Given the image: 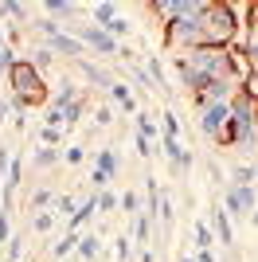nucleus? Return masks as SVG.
<instances>
[{"mask_svg":"<svg viewBox=\"0 0 258 262\" xmlns=\"http://www.w3.org/2000/svg\"><path fill=\"white\" fill-rule=\"evenodd\" d=\"M110 90H114V98H118V106H121V110H133V106H137V102L129 98V90L121 86V82H114V86H110Z\"/></svg>","mask_w":258,"mask_h":262,"instance_id":"obj_14","label":"nucleus"},{"mask_svg":"<svg viewBox=\"0 0 258 262\" xmlns=\"http://www.w3.org/2000/svg\"><path fill=\"white\" fill-rule=\"evenodd\" d=\"M75 4H67V0H47V12H55V16H63V12H71Z\"/></svg>","mask_w":258,"mask_h":262,"instance_id":"obj_18","label":"nucleus"},{"mask_svg":"<svg viewBox=\"0 0 258 262\" xmlns=\"http://www.w3.org/2000/svg\"><path fill=\"white\" fill-rule=\"evenodd\" d=\"M227 215H247V211H254V188H239L231 184L227 188V204H223Z\"/></svg>","mask_w":258,"mask_h":262,"instance_id":"obj_3","label":"nucleus"},{"mask_svg":"<svg viewBox=\"0 0 258 262\" xmlns=\"http://www.w3.org/2000/svg\"><path fill=\"white\" fill-rule=\"evenodd\" d=\"M118 204H121L125 211H137V204H141V200H137V192H125V196H121Z\"/></svg>","mask_w":258,"mask_h":262,"instance_id":"obj_19","label":"nucleus"},{"mask_svg":"<svg viewBox=\"0 0 258 262\" xmlns=\"http://www.w3.org/2000/svg\"><path fill=\"white\" fill-rule=\"evenodd\" d=\"M196 243H200V251H211V227H207L204 219L196 223Z\"/></svg>","mask_w":258,"mask_h":262,"instance_id":"obj_12","label":"nucleus"},{"mask_svg":"<svg viewBox=\"0 0 258 262\" xmlns=\"http://www.w3.org/2000/svg\"><path fill=\"white\" fill-rule=\"evenodd\" d=\"M110 172H118V153L102 149V153H98V168H94V184L102 188V184L110 180Z\"/></svg>","mask_w":258,"mask_h":262,"instance_id":"obj_5","label":"nucleus"},{"mask_svg":"<svg viewBox=\"0 0 258 262\" xmlns=\"http://www.w3.org/2000/svg\"><path fill=\"white\" fill-rule=\"evenodd\" d=\"M176 133H180V121H176V114H164V137H176Z\"/></svg>","mask_w":258,"mask_h":262,"instance_id":"obj_16","label":"nucleus"},{"mask_svg":"<svg viewBox=\"0 0 258 262\" xmlns=\"http://www.w3.org/2000/svg\"><path fill=\"white\" fill-rule=\"evenodd\" d=\"M51 51H55V55H82V43L59 32V35H51Z\"/></svg>","mask_w":258,"mask_h":262,"instance_id":"obj_7","label":"nucleus"},{"mask_svg":"<svg viewBox=\"0 0 258 262\" xmlns=\"http://www.w3.org/2000/svg\"><path fill=\"white\" fill-rule=\"evenodd\" d=\"M250 223H254V227H258V208H254V215H250Z\"/></svg>","mask_w":258,"mask_h":262,"instance_id":"obj_25","label":"nucleus"},{"mask_svg":"<svg viewBox=\"0 0 258 262\" xmlns=\"http://www.w3.org/2000/svg\"><path fill=\"white\" fill-rule=\"evenodd\" d=\"M12 63H16V55H12L8 47H0V71H8Z\"/></svg>","mask_w":258,"mask_h":262,"instance_id":"obj_20","label":"nucleus"},{"mask_svg":"<svg viewBox=\"0 0 258 262\" xmlns=\"http://www.w3.org/2000/svg\"><path fill=\"white\" fill-rule=\"evenodd\" d=\"M75 251H78V258H94V254H98V239H94V235H86V239H78Z\"/></svg>","mask_w":258,"mask_h":262,"instance_id":"obj_11","label":"nucleus"},{"mask_svg":"<svg viewBox=\"0 0 258 262\" xmlns=\"http://www.w3.org/2000/svg\"><path fill=\"white\" fill-rule=\"evenodd\" d=\"M4 114H8V102H4V98H0V118H4Z\"/></svg>","mask_w":258,"mask_h":262,"instance_id":"obj_24","label":"nucleus"},{"mask_svg":"<svg viewBox=\"0 0 258 262\" xmlns=\"http://www.w3.org/2000/svg\"><path fill=\"white\" fill-rule=\"evenodd\" d=\"M94 20H98V28L106 32L110 24H114V4H94Z\"/></svg>","mask_w":258,"mask_h":262,"instance_id":"obj_9","label":"nucleus"},{"mask_svg":"<svg viewBox=\"0 0 258 262\" xmlns=\"http://www.w3.org/2000/svg\"><path fill=\"white\" fill-rule=\"evenodd\" d=\"M211 223H215V231H219V239H223V243L235 239V235H231V215H227V211H211Z\"/></svg>","mask_w":258,"mask_h":262,"instance_id":"obj_8","label":"nucleus"},{"mask_svg":"<svg viewBox=\"0 0 258 262\" xmlns=\"http://www.w3.org/2000/svg\"><path fill=\"white\" fill-rule=\"evenodd\" d=\"M12 75V90H16V106H43L47 102V82H43V71H35L28 59H16L8 67Z\"/></svg>","mask_w":258,"mask_h":262,"instance_id":"obj_1","label":"nucleus"},{"mask_svg":"<svg viewBox=\"0 0 258 262\" xmlns=\"http://www.w3.org/2000/svg\"><path fill=\"white\" fill-rule=\"evenodd\" d=\"M78 43H90L94 51H102V55H118V47H114V39H110L102 28H82L78 32Z\"/></svg>","mask_w":258,"mask_h":262,"instance_id":"obj_4","label":"nucleus"},{"mask_svg":"<svg viewBox=\"0 0 258 262\" xmlns=\"http://www.w3.org/2000/svg\"><path fill=\"white\" fill-rule=\"evenodd\" d=\"M114 204H118V200L110 196V192H106V196H98V208H106V211H114Z\"/></svg>","mask_w":258,"mask_h":262,"instance_id":"obj_21","label":"nucleus"},{"mask_svg":"<svg viewBox=\"0 0 258 262\" xmlns=\"http://www.w3.org/2000/svg\"><path fill=\"white\" fill-rule=\"evenodd\" d=\"M0 47H4V32H0Z\"/></svg>","mask_w":258,"mask_h":262,"instance_id":"obj_26","label":"nucleus"},{"mask_svg":"<svg viewBox=\"0 0 258 262\" xmlns=\"http://www.w3.org/2000/svg\"><path fill=\"white\" fill-rule=\"evenodd\" d=\"M254 12H258V4H254Z\"/></svg>","mask_w":258,"mask_h":262,"instance_id":"obj_27","label":"nucleus"},{"mask_svg":"<svg viewBox=\"0 0 258 262\" xmlns=\"http://www.w3.org/2000/svg\"><path fill=\"white\" fill-rule=\"evenodd\" d=\"M20 184V161H8V184H4V196H12V188Z\"/></svg>","mask_w":258,"mask_h":262,"instance_id":"obj_15","label":"nucleus"},{"mask_svg":"<svg viewBox=\"0 0 258 262\" xmlns=\"http://www.w3.org/2000/svg\"><path fill=\"white\" fill-rule=\"evenodd\" d=\"M71 102H78V86L71 82V78H67V82H59V94H55L51 110H55V114H63V110L71 106Z\"/></svg>","mask_w":258,"mask_h":262,"instance_id":"obj_6","label":"nucleus"},{"mask_svg":"<svg viewBox=\"0 0 258 262\" xmlns=\"http://www.w3.org/2000/svg\"><path fill=\"white\" fill-rule=\"evenodd\" d=\"M59 161V149H39V157H35V164H55Z\"/></svg>","mask_w":258,"mask_h":262,"instance_id":"obj_17","label":"nucleus"},{"mask_svg":"<svg viewBox=\"0 0 258 262\" xmlns=\"http://www.w3.org/2000/svg\"><path fill=\"white\" fill-rule=\"evenodd\" d=\"M4 164H8V149H0V172H4Z\"/></svg>","mask_w":258,"mask_h":262,"instance_id":"obj_23","label":"nucleus"},{"mask_svg":"<svg viewBox=\"0 0 258 262\" xmlns=\"http://www.w3.org/2000/svg\"><path fill=\"white\" fill-rule=\"evenodd\" d=\"M75 247H78V235H75V231H71V235H67L63 243H55V258H67V254L75 251Z\"/></svg>","mask_w":258,"mask_h":262,"instance_id":"obj_13","label":"nucleus"},{"mask_svg":"<svg viewBox=\"0 0 258 262\" xmlns=\"http://www.w3.org/2000/svg\"><path fill=\"white\" fill-rule=\"evenodd\" d=\"M82 75H86V78H94L98 86H106V90L114 86V78H110L106 71H98V67H90V63H82Z\"/></svg>","mask_w":258,"mask_h":262,"instance_id":"obj_10","label":"nucleus"},{"mask_svg":"<svg viewBox=\"0 0 258 262\" xmlns=\"http://www.w3.org/2000/svg\"><path fill=\"white\" fill-rule=\"evenodd\" d=\"M192 262H215V254L211 251H200V258H192Z\"/></svg>","mask_w":258,"mask_h":262,"instance_id":"obj_22","label":"nucleus"},{"mask_svg":"<svg viewBox=\"0 0 258 262\" xmlns=\"http://www.w3.org/2000/svg\"><path fill=\"white\" fill-rule=\"evenodd\" d=\"M227 118H231V102H207L204 118H200V129H204L211 141H219L223 129H227Z\"/></svg>","mask_w":258,"mask_h":262,"instance_id":"obj_2","label":"nucleus"}]
</instances>
